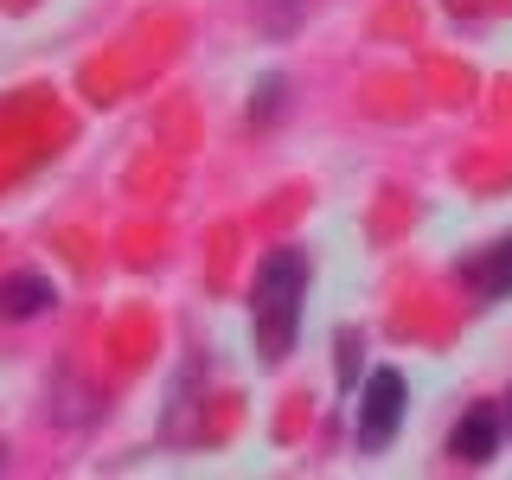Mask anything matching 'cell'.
Instances as JSON below:
<instances>
[{"mask_svg":"<svg viewBox=\"0 0 512 480\" xmlns=\"http://www.w3.org/2000/svg\"><path fill=\"white\" fill-rule=\"evenodd\" d=\"M461 282H468L480 301L512 295V237H506V244H493V250H480L474 263H461Z\"/></svg>","mask_w":512,"mask_h":480,"instance_id":"obj_5","label":"cell"},{"mask_svg":"<svg viewBox=\"0 0 512 480\" xmlns=\"http://www.w3.org/2000/svg\"><path fill=\"white\" fill-rule=\"evenodd\" d=\"M506 429H512V397H506Z\"/></svg>","mask_w":512,"mask_h":480,"instance_id":"obj_7","label":"cell"},{"mask_svg":"<svg viewBox=\"0 0 512 480\" xmlns=\"http://www.w3.org/2000/svg\"><path fill=\"white\" fill-rule=\"evenodd\" d=\"M276 109H282V77H263L250 90V122H276Z\"/></svg>","mask_w":512,"mask_h":480,"instance_id":"obj_6","label":"cell"},{"mask_svg":"<svg viewBox=\"0 0 512 480\" xmlns=\"http://www.w3.org/2000/svg\"><path fill=\"white\" fill-rule=\"evenodd\" d=\"M308 276H314L308 250H269L263 263H256V282H250V333H256L263 365H282L288 352H295Z\"/></svg>","mask_w":512,"mask_h":480,"instance_id":"obj_1","label":"cell"},{"mask_svg":"<svg viewBox=\"0 0 512 480\" xmlns=\"http://www.w3.org/2000/svg\"><path fill=\"white\" fill-rule=\"evenodd\" d=\"M58 301V282L45 276V269H13V276H0V314L7 320H32L45 314Z\"/></svg>","mask_w":512,"mask_h":480,"instance_id":"obj_4","label":"cell"},{"mask_svg":"<svg viewBox=\"0 0 512 480\" xmlns=\"http://www.w3.org/2000/svg\"><path fill=\"white\" fill-rule=\"evenodd\" d=\"M404 404H410V384L397 365H378L372 378H365L359 391V416H352V436H359L365 455H378V448L397 442V429H404Z\"/></svg>","mask_w":512,"mask_h":480,"instance_id":"obj_2","label":"cell"},{"mask_svg":"<svg viewBox=\"0 0 512 480\" xmlns=\"http://www.w3.org/2000/svg\"><path fill=\"white\" fill-rule=\"evenodd\" d=\"M0 468H7V448H0Z\"/></svg>","mask_w":512,"mask_h":480,"instance_id":"obj_8","label":"cell"},{"mask_svg":"<svg viewBox=\"0 0 512 480\" xmlns=\"http://www.w3.org/2000/svg\"><path fill=\"white\" fill-rule=\"evenodd\" d=\"M500 429H506L500 410H493V404H474L455 423V436H448V455L468 461V468H480V461H493V448H500Z\"/></svg>","mask_w":512,"mask_h":480,"instance_id":"obj_3","label":"cell"}]
</instances>
